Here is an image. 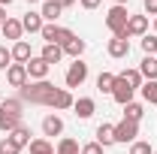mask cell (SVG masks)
Returning <instances> with one entry per match:
<instances>
[{"label": "cell", "instance_id": "obj_1", "mask_svg": "<svg viewBox=\"0 0 157 154\" xmlns=\"http://www.w3.org/2000/svg\"><path fill=\"white\" fill-rule=\"evenodd\" d=\"M21 103H33V106H52V109H70L76 100L67 88H55L52 82H27L21 88Z\"/></svg>", "mask_w": 157, "mask_h": 154}, {"label": "cell", "instance_id": "obj_2", "mask_svg": "<svg viewBox=\"0 0 157 154\" xmlns=\"http://www.w3.org/2000/svg\"><path fill=\"white\" fill-rule=\"evenodd\" d=\"M127 18H130L127 15V6H112L106 12V27L112 30V37H127Z\"/></svg>", "mask_w": 157, "mask_h": 154}, {"label": "cell", "instance_id": "obj_3", "mask_svg": "<svg viewBox=\"0 0 157 154\" xmlns=\"http://www.w3.org/2000/svg\"><path fill=\"white\" fill-rule=\"evenodd\" d=\"M42 39L48 42V45H63V42H70V39L76 37L70 27H58V24H42Z\"/></svg>", "mask_w": 157, "mask_h": 154}, {"label": "cell", "instance_id": "obj_4", "mask_svg": "<svg viewBox=\"0 0 157 154\" xmlns=\"http://www.w3.org/2000/svg\"><path fill=\"white\" fill-rule=\"evenodd\" d=\"M85 79H88V64H82V58H76L70 64V70H67V88H78V85H85Z\"/></svg>", "mask_w": 157, "mask_h": 154}, {"label": "cell", "instance_id": "obj_5", "mask_svg": "<svg viewBox=\"0 0 157 154\" xmlns=\"http://www.w3.org/2000/svg\"><path fill=\"white\" fill-rule=\"evenodd\" d=\"M139 136V124L136 121H121V124H115V142H133Z\"/></svg>", "mask_w": 157, "mask_h": 154}, {"label": "cell", "instance_id": "obj_6", "mask_svg": "<svg viewBox=\"0 0 157 154\" xmlns=\"http://www.w3.org/2000/svg\"><path fill=\"white\" fill-rule=\"evenodd\" d=\"M6 82L21 91V88L27 85V67H24V64H12V67L6 70Z\"/></svg>", "mask_w": 157, "mask_h": 154}, {"label": "cell", "instance_id": "obj_7", "mask_svg": "<svg viewBox=\"0 0 157 154\" xmlns=\"http://www.w3.org/2000/svg\"><path fill=\"white\" fill-rule=\"evenodd\" d=\"M133 94H136V91H133V88H130L124 79L118 76V79H115V88H112V97H115V103L127 106V103H133Z\"/></svg>", "mask_w": 157, "mask_h": 154}, {"label": "cell", "instance_id": "obj_8", "mask_svg": "<svg viewBox=\"0 0 157 154\" xmlns=\"http://www.w3.org/2000/svg\"><path fill=\"white\" fill-rule=\"evenodd\" d=\"M24 67H27V79H36V82H42V79L48 76V70H52L42 58H30Z\"/></svg>", "mask_w": 157, "mask_h": 154}, {"label": "cell", "instance_id": "obj_9", "mask_svg": "<svg viewBox=\"0 0 157 154\" xmlns=\"http://www.w3.org/2000/svg\"><path fill=\"white\" fill-rule=\"evenodd\" d=\"M148 30V15H130L127 18V37H145Z\"/></svg>", "mask_w": 157, "mask_h": 154}, {"label": "cell", "instance_id": "obj_10", "mask_svg": "<svg viewBox=\"0 0 157 154\" xmlns=\"http://www.w3.org/2000/svg\"><path fill=\"white\" fill-rule=\"evenodd\" d=\"M109 55L112 58H127L130 55V39L127 37H112L109 39Z\"/></svg>", "mask_w": 157, "mask_h": 154}, {"label": "cell", "instance_id": "obj_11", "mask_svg": "<svg viewBox=\"0 0 157 154\" xmlns=\"http://www.w3.org/2000/svg\"><path fill=\"white\" fill-rule=\"evenodd\" d=\"M0 33H3L6 39H15V42H18L21 33H24V27H21V21H18V18H6L3 24H0Z\"/></svg>", "mask_w": 157, "mask_h": 154}, {"label": "cell", "instance_id": "obj_12", "mask_svg": "<svg viewBox=\"0 0 157 154\" xmlns=\"http://www.w3.org/2000/svg\"><path fill=\"white\" fill-rule=\"evenodd\" d=\"M73 109H76L78 118H91L94 112H97V103H94L91 97H78L76 103H73Z\"/></svg>", "mask_w": 157, "mask_h": 154}, {"label": "cell", "instance_id": "obj_13", "mask_svg": "<svg viewBox=\"0 0 157 154\" xmlns=\"http://www.w3.org/2000/svg\"><path fill=\"white\" fill-rule=\"evenodd\" d=\"M9 52H12V60H15V64H27V60L33 58V55H30V42H24V39H18Z\"/></svg>", "mask_w": 157, "mask_h": 154}, {"label": "cell", "instance_id": "obj_14", "mask_svg": "<svg viewBox=\"0 0 157 154\" xmlns=\"http://www.w3.org/2000/svg\"><path fill=\"white\" fill-rule=\"evenodd\" d=\"M42 133L45 136H60L63 133V121L58 115H45L42 118Z\"/></svg>", "mask_w": 157, "mask_h": 154}, {"label": "cell", "instance_id": "obj_15", "mask_svg": "<svg viewBox=\"0 0 157 154\" xmlns=\"http://www.w3.org/2000/svg\"><path fill=\"white\" fill-rule=\"evenodd\" d=\"M139 73H142V79H148V82H157V58L145 55L142 64H139Z\"/></svg>", "mask_w": 157, "mask_h": 154}, {"label": "cell", "instance_id": "obj_16", "mask_svg": "<svg viewBox=\"0 0 157 154\" xmlns=\"http://www.w3.org/2000/svg\"><path fill=\"white\" fill-rule=\"evenodd\" d=\"M97 142L103 145V148L115 145V127H112V124H100L97 127Z\"/></svg>", "mask_w": 157, "mask_h": 154}, {"label": "cell", "instance_id": "obj_17", "mask_svg": "<svg viewBox=\"0 0 157 154\" xmlns=\"http://www.w3.org/2000/svg\"><path fill=\"white\" fill-rule=\"evenodd\" d=\"M21 27H24L27 33H39V30H42V15H39V12H27V15L21 18Z\"/></svg>", "mask_w": 157, "mask_h": 154}, {"label": "cell", "instance_id": "obj_18", "mask_svg": "<svg viewBox=\"0 0 157 154\" xmlns=\"http://www.w3.org/2000/svg\"><path fill=\"white\" fill-rule=\"evenodd\" d=\"M60 12H63V9H60L55 0H45V3H42V12H39V15L48 21V24H55V21L60 18Z\"/></svg>", "mask_w": 157, "mask_h": 154}, {"label": "cell", "instance_id": "obj_19", "mask_svg": "<svg viewBox=\"0 0 157 154\" xmlns=\"http://www.w3.org/2000/svg\"><path fill=\"white\" fill-rule=\"evenodd\" d=\"M39 58H42L45 64H48V67H52V64H58V60L63 58V48H60V45H48V42H45V45H42V55H39Z\"/></svg>", "mask_w": 157, "mask_h": 154}, {"label": "cell", "instance_id": "obj_20", "mask_svg": "<svg viewBox=\"0 0 157 154\" xmlns=\"http://www.w3.org/2000/svg\"><path fill=\"white\" fill-rule=\"evenodd\" d=\"M60 48H63V55H70V58H82V52H85V39L73 37L70 42H63Z\"/></svg>", "mask_w": 157, "mask_h": 154}, {"label": "cell", "instance_id": "obj_21", "mask_svg": "<svg viewBox=\"0 0 157 154\" xmlns=\"http://www.w3.org/2000/svg\"><path fill=\"white\" fill-rule=\"evenodd\" d=\"M15 127H21V115H9V112H0V130H3V133H12Z\"/></svg>", "mask_w": 157, "mask_h": 154}, {"label": "cell", "instance_id": "obj_22", "mask_svg": "<svg viewBox=\"0 0 157 154\" xmlns=\"http://www.w3.org/2000/svg\"><path fill=\"white\" fill-rule=\"evenodd\" d=\"M9 139H12V142H15L18 148H24V145H30V127H24V124H21V127H15V130L9 133Z\"/></svg>", "mask_w": 157, "mask_h": 154}, {"label": "cell", "instance_id": "obj_23", "mask_svg": "<svg viewBox=\"0 0 157 154\" xmlns=\"http://www.w3.org/2000/svg\"><path fill=\"white\" fill-rule=\"evenodd\" d=\"M30 154H55V148H52V142L48 139H30Z\"/></svg>", "mask_w": 157, "mask_h": 154}, {"label": "cell", "instance_id": "obj_24", "mask_svg": "<svg viewBox=\"0 0 157 154\" xmlns=\"http://www.w3.org/2000/svg\"><path fill=\"white\" fill-rule=\"evenodd\" d=\"M115 79H118V76H112V73H100V76H97V88L103 91V94H112Z\"/></svg>", "mask_w": 157, "mask_h": 154}, {"label": "cell", "instance_id": "obj_25", "mask_svg": "<svg viewBox=\"0 0 157 154\" xmlns=\"http://www.w3.org/2000/svg\"><path fill=\"white\" fill-rule=\"evenodd\" d=\"M142 115H145V109H142V106H139V103H127V106H124V118H127V121H142Z\"/></svg>", "mask_w": 157, "mask_h": 154}, {"label": "cell", "instance_id": "obj_26", "mask_svg": "<svg viewBox=\"0 0 157 154\" xmlns=\"http://www.w3.org/2000/svg\"><path fill=\"white\" fill-rule=\"evenodd\" d=\"M58 154H82V148H78L76 139L67 136V139H60V142H58Z\"/></svg>", "mask_w": 157, "mask_h": 154}, {"label": "cell", "instance_id": "obj_27", "mask_svg": "<svg viewBox=\"0 0 157 154\" xmlns=\"http://www.w3.org/2000/svg\"><path fill=\"white\" fill-rule=\"evenodd\" d=\"M121 79H124L133 91H136V88H142V73H139V70H124V73H121Z\"/></svg>", "mask_w": 157, "mask_h": 154}, {"label": "cell", "instance_id": "obj_28", "mask_svg": "<svg viewBox=\"0 0 157 154\" xmlns=\"http://www.w3.org/2000/svg\"><path fill=\"white\" fill-rule=\"evenodd\" d=\"M142 97H145V103H151V106H157V82H145L142 88Z\"/></svg>", "mask_w": 157, "mask_h": 154}, {"label": "cell", "instance_id": "obj_29", "mask_svg": "<svg viewBox=\"0 0 157 154\" xmlns=\"http://www.w3.org/2000/svg\"><path fill=\"white\" fill-rule=\"evenodd\" d=\"M21 109H24L21 100H3L0 103V112H9V115H21Z\"/></svg>", "mask_w": 157, "mask_h": 154}, {"label": "cell", "instance_id": "obj_30", "mask_svg": "<svg viewBox=\"0 0 157 154\" xmlns=\"http://www.w3.org/2000/svg\"><path fill=\"white\" fill-rule=\"evenodd\" d=\"M0 154H21V148L12 142V139H9V136H6V139L0 142Z\"/></svg>", "mask_w": 157, "mask_h": 154}, {"label": "cell", "instance_id": "obj_31", "mask_svg": "<svg viewBox=\"0 0 157 154\" xmlns=\"http://www.w3.org/2000/svg\"><path fill=\"white\" fill-rule=\"evenodd\" d=\"M142 52L154 58V52H157V37H142Z\"/></svg>", "mask_w": 157, "mask_h": 154}, {"label": "cell", "instance_id": "obj_32", "mask_svg": "<svg viewBox=\"0 0 157 154\" xmlns=\"http://www.w3.org/2000/svg\"><path fill=\"white\" fill-rule=\"evenodd\" d=\"M12 67V52L6 45H0V70H9Z\"/></svg>", "mask_w": 157, "mask_h": 154}, {"label": "cell", "instance_id": "obj_33", "mask_svg": "<svg viewBox=\"0 0 157 154\" xmlns=\"http://www.w3.org/2000/svg\"><path fill=\"white\" fill-rule=\"evenodd\" d=\"M130 154H154V151H151L148 142H133V145H130Z\"/></svg>", "mask_w": 157, "mask_h": 154}, {"label": "cell", "instance_id": "obj_34", "mask_svg": "<svg viewBox=\"0 0 157 154\" xmlns=\"http://www.w3.org/2000/svg\"><path fill=\"white\" fill-rule=\"evenodd\" d=\"M82 154H103V145L100 142H88V145H82Z\"/></svg>", "mask_w": 157, "mask_h": 154}, {"label": "cell", "instance_id": "obj_35", "mask_svg": "<svg viewBox=\"0 0 157 154\" xmlns=\"http://www.w3.org/2000/svg\"><path fill=\"white\" fill-rule=\"evenodd\" d=\"M142 6H145V12H148V15H157V0H145Z\"/></svg>", "mask_w": 157, "mask_h": 154}, {"label": "cell", "instance_id": "obj_36", "mask_svg": "<svg viewBox=\"0 0 157 154\" xmlns=\"http://www.w3.org/2000/svg\"><path fill=\"white\" fill-rule=\"evenodd\" d=\"M78 3H82L85 9H97V6H100V3H103V0H78Z\"/></svg>", "mask_w": 157, "mask_h": 154}, {"label": "cell", "instance_id": "obj_37", "mask_svg": "<svg viewBox=\"0 0 157 154\" xmlns=\"http://www.w3.org/2000/svg\"><path fill=\"white\" fill-rule=\"evenodd\" d=\"M55 3H58L60 9H70V6H73V3H76V0H55Z\"/></svg>", "mask_w": 157, "mask_h": 154}, {"label": "cell", "instance_id": "obj_38", "mask_svg": "<svg viewBox=\"0 0 157 154\" xmlns=\"http://www.w3.org/2000/svg\"><path fill=\"white\" fill-rule=\"evenodd\" d=\"M3 21H6V9L0 6V24H3Z\"/></svg>", "mask_w": 157, "mask_h": 154}, {"label": "cell", "instance_id": "obj_39", "mask_svg": "<svg viewBox=\"0 0 157 154\" xmlns=\"http://www.w3.org/2000/svg\"><path fill=\"white\" fill-rule=\"evenodd\" d=\"M9 3H12V0H0V6H9Z\"/></svg>", "mask_w": 157, "mask_h": 154}, {"label": "cell", "instance_id": "obj_40", "mask_svg": "<svg viewBox=\"0 0 157 154\" xmlns=\"http://www.w3.org/2000/svg\"><path fill=\"white\" fill-rule=\"evenodd\" d=\"M124 3H127V0H115V6H124Z\"/></svg>", "mask_w": 157, "mask_h": 154}, {"label": "cell", "instance_id": "obj_41", "mask_svg": "<svg viewBox=\"0 0 157 154\" xmlns=\"http://www.w3.org/2000/svg\"><path fill=\"white\" fill-rule=\"evenodd\" d=\"M27 3H39V0H27Z\"/></svg>", "mask_w": 157, "mask_h": 154}, {"label": "cell", "instance_id": "obj_42", "mask_svg": "<svg viewBox=\"0 0 157 154\" xmlns=\"http://www.w3.org/2000/svg\"><path fill=\"white\" fill-rule=\"evenodd\" d=\"M154 30H157V18H154Z\"/></svg>", "mask_w": 157, "mask_h": 154}, {"label": "cell", "instance_id": "obj_43", "mask_svg": "<svg viewBox=\"0 0 157 154\" xmlns=\"http://www.w3.org/2000/svg\"><path fill=\"white\" fill-rule=\"evenodd\" d=\"M154 154H157V151H154Z\"/></svg>", "mask_w": 157, "mask_h": 154}]
</instances>
